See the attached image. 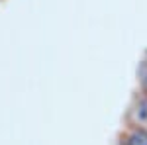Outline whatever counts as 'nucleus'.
Masks as SVG:
<instances>
[{"mask_svg": "<svg viewBox=\"0 0 147 145\" xmlns=\"http://www.w3.org/2000/svg\"><path fill=\"white\" fill-rule=\"evenodd\" d=\"M124 125L139 127L147 132V92L136 90L124 112Z\"/></svg>", "mask_w": 147, "mask_h": 145, "instance_id": "obj_1", "label": "nucleus"}, {"mask_svg": "<svg viewBox=\"0 0 147 145\" xmlns=\"http://www.w3.org/2000/svg\"><path fill=\"white\" fill-rule=\"evenodd\" d=\"M116 145H147V132L131 125H124L118 134Z\"/></svg>", "mask_w": 147, "mask_h": 145, "instance_id": "obj_2", "label": "nucleus"}, {"mask_svg": "<svg viewBox=\"0 0 147 145\" xmlns=\"http://www.w3.org/2000/svg\"><path fill=\"white\" fill-rule=\"evenodd\" d=\"M136 77H137V90L147 92V49L143 51V55H141L139 63H137Z\"/></svg>", "mask_w": 147, "mask_h": 145, "instance_id": "obj_3", "label": "nucleus"}]
</instances>
